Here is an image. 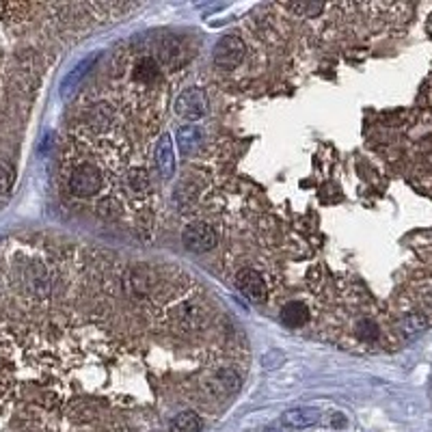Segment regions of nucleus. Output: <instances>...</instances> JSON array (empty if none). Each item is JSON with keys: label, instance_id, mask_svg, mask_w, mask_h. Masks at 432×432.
I'll use <instances>...</instances> for the list:
<instances>
[{"label": "nucleus", "instance_id": "nucleus-1", "mask_svg": "<svg viewBox=\"0 0 432 432\" xmlns=\"http://www.w3.org/2000/svg\"><path fill=\"white\" fill-rule=\"evenodd\" d=\"M247 45L238 35H225L223 39H218L216 48H214V63L220 70H234L238 68L245 59Z\"/></svg>", "mask_w": 432, "mask_h": 432}, {"label": "nucleus", "instance_id": "nucleus-2", "mask_svg": "<svg viewBox=\"0 0 432 432\" xmlns=\"http://www.w3.org/2000/svg\"><path fill=\"white\" fill-rule=\"evenodd\" d=\"M175 113L186 121H197L207 113V98L199 87L182 91L175 100Z\"/></svg>", "mask_w": 432, "mask_h": 432}, {"label": "nucleus", "instance_id": "nucleus-3", "mask_svg": "<svg viewBox=\"0 0 432 432\" xmlns=\"http://www.w3.org/2000/svg\"><path fill=\"white\" fill-rule=\"evenodd\" d=\"M216 232L207 223H190L182 234V243L193 253H207L216 247Z\"/></svg>", "mask_w": 432, "mask_h": 432}, {"label": "nucleus", "instance_id": "nucleus-4", "mask_svg": "<svg viewBox=\"0 0 432 432\" xmlns=\"http://www.w3.org/2000/svg\"><path fill=\"white\" fill-rule=\"evenodd\" d=\"M102 175L93 165H80L70 175V190L78 197H91L100 190Z\"/></svg>", "mask_w": 432, "mask_h": 432}, {"label": "nucleus", "instance_id": "nucleus-5", "mask_svg": "<svg viewBox=\"0 0 432 432\" xmlns=\"http://www.w3.org/2000/svg\"><path fill=\"white\" fill-rule=\"evenodd\" d=\"M236 285H238V290L253 302H264L268 296V287H266L264 277L253 268L240 270V273L236 275Z\"/></svg>", "mask_w": 432, "mask_h": 432}, {"label": "nucleus", "instance_id": "nucleus-6", "mask_svg": "<svg viewBox=\"0 0 432 432\" xmlns=\"http://www.w3.org/2000/svg\"><path fill=\"white\" fill-rule=\"evenodd\" d=\"M320 420H322V413L311 407H298V409H290L281 415V424L290 430H307L313 428Z\"/></svg>", "mask_w": 432, "mask_h": 432}, {"label": "nucleus", "instance_id": "nucleus-7", "mask_svg": "<svg viewBox=\"0 0 432 432\" xmlns=\"http://www.w3.org/2000/svg\"><path fill=\"white\" fill-rule=\"evenodd\" d=\"M156 165H158V171L163 173L165 178H171V175L175 173V152H173V141L169 134H163L158 138Z\"/></svg>", "mask_w": 432, "mask_h": 432}, {"label": "nucleus", "instance_id": "nucleus-8", "mask_svg": "<svg viewBox=\"0 0 432 432\" xmlns=\"http://www.w3.org/2000/svg\"><path fill=\"white\" fill-rule=\"evenodd\" d=\"M178 145L184 156H193L201 147V130L195 125H182L178 130Z\"/></svg>", "mask_w": 432, "mask_h": 432}, {"label": "nucleus", "instance_id": "nucleus-9", "mask_svg": "<svg viewBox=\"0 0 432 432\" xmlns=\"http://www.w3.org/2000/svg\"><path fill=\"white\" fill-rule=\"evenodd\" d=\"M307 307L302 305V302H298V300H294V302H287V305L283 307V311H281V320L287 325V327H294V329H298V327H302L307 322Z\"/></svg>", "mask_w": 432, "mask_h": 432}, {"label": "nucleus", "instance_id": "nucleus-10", "mask_svg": "<svg viewBox=\"0 0 432 432\" xmlns=\"http://www.w3.org/2000/svg\"><path fill=\"white\" fill-rule=\"evenodd\" d=\"M171 432H201V420L193 411H184L171 420Z\"/></svg>", "mask_w": 432, "mask_h": 432}, {"label": "nucleus", "instance_id": "nucleus-11", "mask_svg": "<svg viewBox=\"0 0 432 432\" xmlns=\"http://www.w3.org/2000/svg\"><path fill=\"white\" fill-rule=\"evenodd\" d=\"M158 76V63L150 56L141 59L134 68V78L141 80V83H152V80Z\"/></svg>", "mask_w": 432, "mask_h": 432}, {"label": "nucleus", "instance_id": "nucleus-12", "mask_svg": "<svg viewBox=\"0 0 432 432\" xmlns=\"http://www.w3.org/2000/svg\"><path fill=\"white\" fill-rule=\"evenodd\" d=\"M127 186H130L134 193H145V190H150V178L147 173L143 169H134L127 173Z\"/></svg>", "mask_w": 432, "mask_h": 432}, {"label": "nucleus", "instance_id": "nucleus-13", "mask_svg": "<svg viewBox=\"0 0 432 432\" xmlns=\"http://www.w3.org/2000/svg\"><path fill=\"white\" fill-rule=\"evenodd\" d=\"M13 180H15V173H13V167L7 165V163H0V195H7L11 186H13Z\"/></svg>", "mask_w": 432, "mask_h": 432}, {"label": "nucleus", "instance_id": "nucleus-14", "mask_svg": "<svg viewBox=\"0 0 432 432\" xmlns=\"http://www.w3.org/2000/svg\"><path fill=\"white\" fill-rule=\"evenodd\" d=\"M357 335L361 340H374L376 335H378V329H376V325L372 322V320H361L359 322V327H357Z\"/></svg>", "mask_w": 432, "mask_h": 432}, {"label": "nucleus", "instance_id": "nucleus-15", "mask_svg": "<svg viewBox=\"0 0 432 432\" xmlns=\"http://www.w3.org/2000/svg\"><path fill=\"white\" fill-rule=\"evenodd\" d=\"M117 201L113 199V197H106V199H102L100 203H98V212L102 214V216H106V218H113V216H117Z\"/></svg>", "mask_w": 432, "mask_h": 432}]
</instances>
